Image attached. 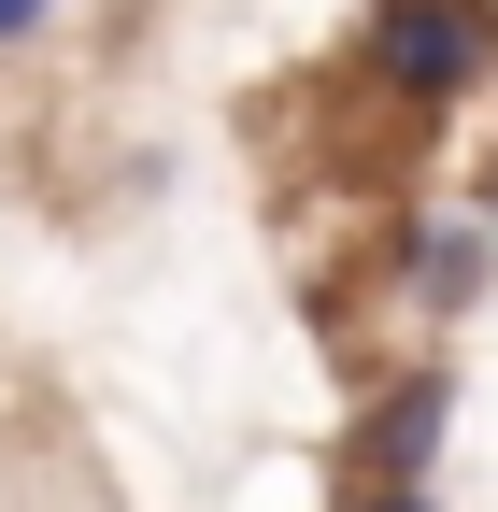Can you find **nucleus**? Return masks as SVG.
<instances>
[{
  "label": "nucleus",
  "mask_w": 498,
  "mask_h": 512,
  "mask_svg": "<svg viewBox=\"0 0 498 512\" xmlns=\"http://www.w3.org/2000/svg\"><path fill=\"white\" fill-rule=\"evenodd\" d=\"M370 72L399 100H470L498 72V15L484 0H370Z\"/></svg>",
  "instance_id": "obj_1"
},
{
  "label": "nucleus",
  "mask_w": 498,
  "mask_h": 512,
  "mask_svg": "<svg viewBox=\"0 0 498 512\" xmlns=\"http://www.w3.org/2000/svg\"><path fill=\"white\" fill-rule=\"evenodd\" d=\"M442 413H456V384H442V370L370 384V413H356V484H427V456H442Z\"/></svg>",
  "instance_id": "obj_2"
},
{
  "label": "nucleus",
  "mask_w": 498,
  "mask_h": 512,
  "mask_svg": "<svg viewBox=\"0 0 498 512\" xmlns=\"http://www.w3.org/2000/svg\"><path fill=\"white\" fill-rule=\"evenodd\" d=\"M413 285H427V313H470L484 299V228H427L413 242Z\"/></svg>",
  "instance_id": "obj_3"
},
{
  "label": "nucleus",
  "mask_w": 498,
  "mask_h": 512,
  "mask_svg": "<svg viewBox=\"0 0 498 512\" xmlns=\"http://www.w3.org/2000/svg\"><path fill=\"white\" fill-rule=\"evenodd\" d=\"M356 512H442L427 484H356Z\"/></svg>",
  "instance_id": "obj_4"
},
{
  "label": "nucleus",
  "mask_w": 498,
  "mask_h": 512,
  "mask_svg": "<svg viewBox=\"0 0 498 512\" xmlns=\"http://www.w3.org/2000/svg\"><path fill=\"white\" fill-rule=\"evenodd\" d=\"M43 15H57V0H0V43H29V29H43Z\"/></svg>",
  "instance_id": "obj_5"
}]
</instances>
